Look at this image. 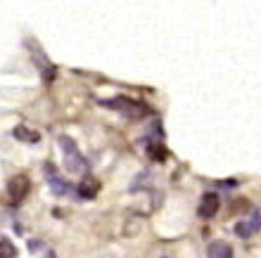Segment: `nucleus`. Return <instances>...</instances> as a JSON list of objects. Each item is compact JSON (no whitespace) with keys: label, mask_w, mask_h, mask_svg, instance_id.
<instances>
[{"label":"nucleus","mask_w":261,"mask_h":258,"mask_svg":"<svg viewBox=\"0 0 261 258\" xmlns=\"http://www.w3.org/2000/svg\"><path fill=\"white\" fill-rule=\"evenodd\" d=\"M95 194H97V180L86 178V180L79 185V197H81V199H93Z\"/></svg>","instance_id":"obj_10"},{"label":"nucleus","mask_w":261,"mask_h":258,"mask_svg":"<svg viewBox=\"0 0 261 258\" xmlns=\"http://www.w3.org/2000/svg\"><path fill=\"white\" fill-rule=\"evenodd\" d=\"M48 258H55V256H53V253H50V256H48Z\"/></svg>","instance_id":"obj_12"},{"label":"nucleus","mask_w":261,"mask_h":258,"mask_svg":"<svg viewBox=\"0 0 261 258\" xmlns=\"http://www.w3.org/2000/svg\"><path fill=\"white\" fill-rule=\"evenodd\" d=\"M29 190H31V180L27 176H14L10 183H7V194H10V202L12 206H19L24 199L29 197Z\"/></svg>","instance_id":"obj_4"},{"label":"nucleus","mask_w":261,"mask_h":258,"mask_svg":"<svg viewBox=\"0 0 261 258\" xmlns=\"http://www.w3.org/2000/svg\"><path fill=\"white\" fill-rule=\"evenodd\" d=\"M43 170H45L48 187L53 190V194H55V197H67L69 190H71V185H69L67 180L60 176V170L55 168V163H45V166H43Z\"/></svg>","instance_id":"obj_5"},{"label":"nucleus","mask_w":261,"mask_h":258,"mask_svg":"<svg viewBox=\"0 0 261 258\" xmlns=\"http://www.w3.org/2000/svg\"><path fill=\"white\" fill-rule=\"evenodd\" d=\"M12 135L19 140V142H31V145H36L38 140H41V135L36 133V130H31V128H27V126H17V128L12 130Z\"/></svg>","instance_id":"obj_9"},{"label":"nucleus","mask_w":261,"mask_h":258,"mask_svg":"<svg viewBox=\"0 0 261 258\" xmlns=\"http://www.w3.org/2000/svg\"><path fill=\"white\" fill-rule=\"evenodd\" d=\"M259 227H261V213L259 211H252L249 220H242V223L235 225V235H238V237H249V235H254Z\"/></svg>","instance_id":"obj_7"},{"label":"nucleus","mask_w":261,"mask_h":258,"mask_svg":"<svg viewBox=\"0 0 261 258\" xmlns=\"http://www.w3.org/2000/svg\"><path fill=\"white\" fill-rule=\"evenodd\" d=\"M206 256L209 258H233V249L226 242H212L209 249H206Z\"/></svg>","instance_id":"obj_8"},{"label":"nucleus","mask_w":261,"mask_h":258,"mask_svg":"<svg viewBox=\"0 0 261 258\" xmlns=\"http://www.w3.org/2000/svg\"><path fill=\"white\" fill-rule=\"evenodd\" d=\"M27 45H29V48H31V50H34V54H31V60H34V64H36V67H38V71H41L43 81H53V78H55V74H57L55 64H53V62L48 60V54L43 52V50H41V45H38V43H36V41H31V38H29V41H27Z\"/></svg>","instance_id":"obj_3"},{"label":"nucleus","mask_w":261,"mask_h":258,"mask_svg":"<svg viewBox=\"0 0 261 258\" xmlns=\"http://www.w3.org/2000/svg\"><path fill=\"white\" fill-rule=\"evenodd\" d=\"M0 258H17V246L7 237H0Z\"/></svg>","instance_id":"obj_11"},{"label":"nucleus","mask_w":261,"mask_h":258,"mask_svg":"<svg viewBox=\"0 0 261 258\" xmlns=\"http://www.w3.org/2000/svg\"><path fill=\"white\" fill-rule=\"evenodd\" d=\"M60 150H62L64 168L71 176H88V161L81 154V150L76 147V142L69 135H60Z\"/></svg>","instance_id":"obj_1"},{"label":"nucleus","mask_w":261,"mask_h":258,"mask_svg":"<svg viewBox=\"0 0 261 258\" xmlns=\"http://www.w3.org/2000/svg\"><path fill=\"white\" fill-rule=\"evenodd\" d=\"M100 104H102V107L114 109V111L128 116V119H143V116L147 114V109H145L140 102H136V100H130V97H114V100H102Z\"/></svg>","instance_id":"obj_2"},{"label":"nucleus","mask_w":261,"mask_h":258,"mask_svg":"<svg viewBox=\"0 0 261 258\" xmlns=\"http://www.w3.org/2000/svg\"><path fill=\"white\" fill-rule=\"evenodd\" d=\"M219 206H221V199H219L216 192H206V194H202L199 206H197L199 218H214L216 213H219Z\"/></svg>","instance_id":"obj_6"}]
</instances>
